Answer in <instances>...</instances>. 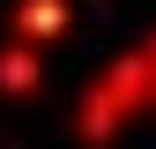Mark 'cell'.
<instances>
[{
	"mask_svg": "<svg viewBox=\"0 0 156 149\" xmlns=\"http://www.w3.org/2000/svg\"><path fill=\"white\" fill-rule=\"evenodd\" d=\"M141 104H156V67H149V52H134V60H119V67L82 97V142H112L119 119L141 112Z\"/></svg>",
	"mask_w": 156,
	"mask_h": 149,
	"instance_id": "obj_1",
	"label": "cell"
},
{
	"mask_svg": "<svg viewBox=\"0 0 156 149\" xmlns=\"http://www.w3.org/2000/svg\"><path fill=\"white\" fill-rule=\"evenodd\" d=\"M67 30V0H23L15 8V37L23 45H45V37H60Z\"/></svg>",
	"mask_w": 156,
	"mask_h": 149,
	"instance_id": "obj_2",
	"label": "cell"
},
{
	"mask_svg": "<svg viewBox=\"0 0 156 149\" xmlns=\"http://www.w3.org/2000/svg\"><path fill=\"white\" fill-rule=\"evenodd\" d=\"M37 74H45V67H37V52L15 37V45L0 52V89H8V97H30V89H37Z\"/></svg>",
	"mask_w": 156,
	"mask_h": 149,
	"instance_id": "obj_3",
	"label": "cell"
}]
</instances>
